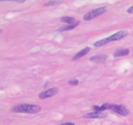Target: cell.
<instances>
[{"mask_svg": "<svg viewBox=\"0 0 133 125\" xmlns=\"http://www.w3.org/2000/svg\"><path fill=\"white\" fill-rule=\"evenodd\" d=\"M129 35L128 31L126 30H122V31H119L118 32L116 33L114 35H110V36H108V37L105 38V39H101V40H97L96 42L94 43V46L95 47H101L102 46L106 45V44H109V43L112 42L113 41H116V40H121V39H123L125 36H127Z\"/></svg>", "mask_w": 133, "mask_h": 125, "instance_id": "obj_2", "label": "cell"}, {"mask_svg": "<svg viewBox=\"0 0 133 125\" xmlns=\"http://www.w3.org/2000/svg\"><path fill=\"white\" fill-rule=\"evenodd\" d=\"M16 2L19 3H23L25 2V1H16Z\"/></svg>", "mask_w": 133, "mask_h": 125, "instance_id": "obj_16", "label": "cell"}, {"mask_svg": "<svg viewBox=\"0 0 133 125\" xmlns=\"http://www.w3.org/2000/svg\"><path fill=\"white\" fill-rule=\"evenodd\" d=\"M110 110L113 111L115 113H118V114L122 116H127L129 113L128 109L125 106L122 105V104L118 105V104H110Z\"/></svg>", "mask_w": 133, "mask_h": 125, "instance_id": "obj_4", "label": "cell"}, {"mask_svg": "<svg viewBox=\"0 0 133 125\" xmlns=\"http://www.w3.org/2000/svg\"><path fill=\"white\" fill-rule=\"evenodd\" d=\"M109 9V8L108 6H103L90 10L83 16V20L85 21H90L92 19H94L98 17L99 16L107 12Z\"/></svg>", "mask_w": 133, "mask_h": 125, "instance_id": "obj_3", "label": "cell"}, {"mask_svg": "<svg viewBox=\"0 0 133 125\" xmlns=\"http://www.w3.org/2000/svg\"><path fill=\"white\" fill-rule=\"evenodd\" d=\"M127 12L128 13H129V14H133V5H132V6H131V7L129 8L128 9H127Z\"/></svg>", "mask_w": 133, "mask_h": 125, "instance_id": "obj_14", "label": "cell"}, {"mask_svg": "<svg viewBox=\"0 0 133 125\" xmlns=\"http://www.w3.org/2000/svg\"><path fill=\"white\" fill-rule=\"evenodd\" d=\"M83 117L87 118H103L107 117V114L102 112L94 111L86 113Z\"/></svg>", "mask_w": 133, "mask_h": 125, "instance_id": "obj_6", "label": "cell"}, {"mask_svg": "<svg viewBox=\"0 0 133 125\" xmlns=\"http://www.w3.org/2000/svg\"><path fill=\"white\" fill-rule=\"evenodd\" d=\"M61 21L62 22H64V23H69V24H74L76 22H77L75 20V18H73V17L70 16H64L62 17L61 19Z\"/></svg>", "mask_w": 133, "mask_h": 125, "instance_id": "obj_10", "label": "cell"}, {"mask_svg": "<svg viewBox=\"0 0 133 125\" xmlns=\"http://www.w3.org/2000/svg\"><path fill=\"white\" fill-rule=\"evenodd\" d=\"M58 92V89L57 87H53V88L49 89L47 91H44V92H41L39 94L38 97L40 99H45L48 98L52 97V96H55L57 95Z\"/></svg>", "mask_w": 133, "mask_h": 125, "instance_id": "obj_5", "label": "cell"}, {"mask_svg": "<svg viewBox=\"0 0 133 125\" xmlns=\"http://www.w3.org/2000/svg\"><path fill=\"white\" fill-rule=\"evenodd\" d=\"M41 108L39 105L35 104H22L15 105L12 107L10 111L14 113H29V114H35L40 111Z\"/></svg>", "mask_w": 133, "mask_h": 125, "instance_id": "obj_1", "label": "cell"}, {"mask_svg": "<svg viewBox=\"0 0 133 125\" xmlns=\"http://www.w3.org/2000/svg\"><path fill=\"white\" fill-rule=\"evenodd\" d=\"M107 58V55L104 54L101 55H97L93 56V57L90 58V61L94 63H99V62H103Z\"/></svg>", "mask_w": 133, "mask_h": 125, "instance_id": "obj_8", "label": "cell"}, {"mask_svg": "<svg viewBox=\"0 0 133 125\" xmlns=\"http://www.w3.org/2000/svg\"><path fill=\"white\" fill-rule=\"evenodd\" d=\"M130 52L128 49H120L117 50L114 53V57H120L123 56H127L129 54Z\"/></svg>", "mask_w": 133, "mask_h": 125, "instance_id": "obj_9", "label": "cell"}, {"mask_svg": "<svg viewBox=\"0 0 133 125\" xmlns=\"http://www.w3.org/2000/svg\"><path fill=\"white\" fill-rule=\"evenodd\" d=\"M62 3V1H49L48 2L45 3L44 4V6L45 7H51V6H55V5H57L58 4H61Z\"/></svg>", "mask_w": 133, "mask_h": 125, "instance_id": "obj_12", "label": "cell"}, {"mask_svg": "<svg viewBox=\"0 0 133 125\" xmlns=\"http://www.w3.org/2000/svg\"><path fill=\"white\" fill-rule=\"evenodd\" d=\"M90 49H91L90 47H88V46L85 47L84 49H81V51H79V52H78V53H77V54L75 55L74 57H73L72 61H77V60L79 59L80 58L83 57V56L86 55H87V53H88V52L90 51Z\"/></svg>", "mask_w": 133, "mask_h": 125, "instance_id": "obj_7", "label": "cell"}, {"mask_svg": "<svg viewBox=\"0 0 133 125\" xmlns=\"http://www.w3.org/2000/svg\"><path fill=\"white\" fill-rule=\"evenodd\" d=\"M68 84L70 85H73V86H75L79 84V80L78 79H71V80H70L68 82Z\"/></svg>", "mask_w": 133, "mask_h": 125, "instance_id": "obj_13", "label": "cell"}, {"mask_svg": "<svg viewBox=\"0 0 133 125\" xmlns=\"http://www.w3.org/2000/svg\"><path fill=\"white\" fill-rule=\"evenodd\" d=\"M79 22H76L75 23H74V24L70 25V26H64V27H61V28L58 30V31H59V32H62V31H70V30H72L74 29H75V27L79 25Z\"/></svg>", "mask_w": 133, "mask_h": 125, "instance_id": "obj_11", "label": "cell"}, {"mask_svg": "<svg viewBox=\"0 0 133 125\" xmlns=\"http://www.w3.org/2000/svg\"><path fill=\"white\" fill-rule=\"evenodd\" d=\"M58 125H75V124L74 122H64V123L60 124Z\"/></svg>", "mask_w": 133, "mask_h": 125, "instance_id": "obj_15", "label": "cell"}]
</instances>
